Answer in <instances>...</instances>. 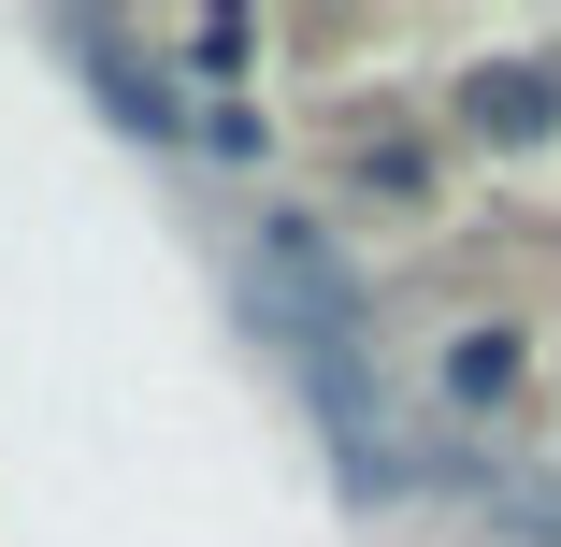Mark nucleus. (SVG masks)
<instances>
[{
  "label": "nucleus",
  "instance_id": "nucleus-5",
  "mask_svg": "<svg viewBox=\"0 0 561 547\" xmlns=\"http://www.w3.org/2000/svg\"><path fill=\"white\" fill-rule=\"evenodd\" d=\"M360 187H375V202H417V187H432V145L375 130V145H360Z\"/></svg>",
  "mask_w": 561,
  "mask_h": 547
},
{
  "label": "nucleus",
  "instance_id": "nucleus-1",
  "mask_svg": "<svg viewBox=\"0 0 561 547\" xmlns=\"http://www.w3.org/2000/svg\"><path fill=\"white\" fill-rule=\"evenodd\" d=\"M58 44L87 58V87H101V116H116V130H145V145H187V101L159 87V58H130L101 15H58Z\"/></svg>",
  "mask_w": 561,
  "mask_h": 547
},
{
  "label": "nucleus",
  "instance_id": "nucleus-4",
  "mask_svg": "<svg viewBox=\"0 0 561 547\" xmlns=\"http://www.w3.org/2000/svg\"><path fill=\"white\" fill-rule=\"evenodd\" d=\"M245 58H260L245 15H202V30H187V72H202V87H245Z\"/></svg>",
  "mask_w": 561,
  "mask_h": 547
},
{
  "label": "nucleus",
  "instance_id": "nucleus-3",
  "mask_svg": "<svg viewBox=\"0 0 561 547\" xmlns=\"http://www.w3.org/2000/svg\"><path fill=\"white\" fill-rule=\"evenodd\" d=\"M518 375H533V346H518V332H446V403H461V418H504V403H518Z\"/></svg>",
  "mask_w": 561,
  "mask_h": 547
},
{
  "label": "nucleus",
  "instance_id": "nucleus-2",
  "mask_svg": "<svg viewBox=\"0 0 561 547\" xmlns=\"http://www.w3.org/2000/svg\"><path fill=\"white\" fill-rule=\"evenodd\" d=\"M461 130L476 145H547L561 130V58H490V72H461Z\"/></svg>",
  "mask_w": 561,
  "mask_h": 547
}]
</instances>
